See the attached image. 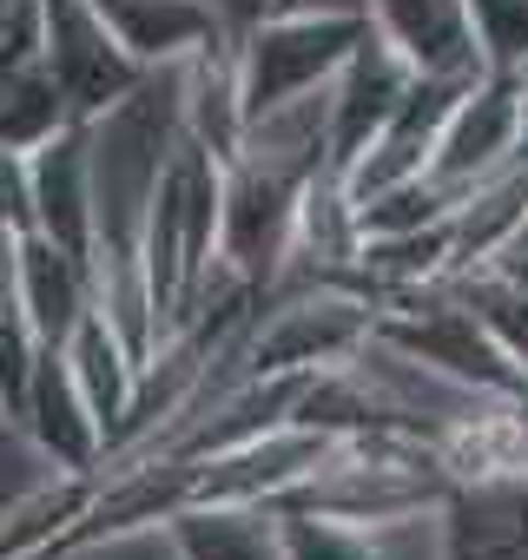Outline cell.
Returning <instances> with one entry per match:
<instances>
[{"mask_svg":"<svg viewBox=\"0 0 528 560\" xmlns=\"http://www.w3.org/2000/svg\"><path fill=\"white\" fill-rule=\"evenodd\" d=\"M528 224V165H508L495 178H482L475 191H462V205L449 211V237H456V277L475 264H495Z\"/></svg>","mask_w":528,"mask_h":560,"instance_id":"2e32d148","label":"cell"},{"mask_svg":"<svg viewBox=\"0 0 528 560\" xmlns=\"http://www.w3.org/2000/svg\"><path fill=\"white\" fill-rule=\"evenodd\" d=\"M41 67L54 73V86L67 93L73 119H106L113 106H126L152 73L119 47V34L106 27L100 0H41Z\"/></svg>","mask_w":528,"mask_h":560,"instance_id":"277c9868","label":"cell"},{"mask_svg":"<svg viewBox=\"0 0 528 560\" xmlns=\"http://www.w3.org/2000/svg\"><path fill=\"white\" fill-rule=\"evenodd\" d=\"M34 159V218L41 237L67 244V250H93V126L73 119L67 132H54L47 145L27 152Z\"/></svg>","mask_w":528,"mask_h":560,"instance_id":"7c38bea8","label":"cell"},{"mask_svg":"<svg viewBox=\"0 0 528 560\" xmlns=\"http://www.w3.org/2000/svg\"><path fill=\"white\" fill-rule=\"evenodd\" d=\"M410 80H416V67L370 27L364 47H357V54L344 60V73L331 80V159H337V172L383 132V119L403 106Z\"/></svg>","mask_w":528,"mask_h":560,"instance_id":"8fae6325","label":"cell"},{"mask_svg":"<svg viewBox=\"0 0 528 560\" xmlns=\"http://www.w3.org/2000/svg\"><path fill=\"white\" fill-rule=\"evenodd\" d=\"M34 159L0 145V237H34Z\"/></svg>","mask_w":528,"mask_h":560,"instance_id":"603a6c76","label":"cell"},{"mask_svg":"<svg viewBox=\"0 0 528 560\" xmlns=\"http://www.w3.org/2000/svg\"><path fill=\"white\" fill-rule=\"evenodd\" d=\"M73 553H87L73 534H60V540H41V547H27V553H14V560H73Z\"/></svg>","mask_w":528,"mask_h":560,"instance_id":"484cf974","label":"cell"},{"mask_svg":"<svg viewBox=\"0 0 528 560\" xmlns=\"http://www.w3.org/2000/svg\"><path fill=\"white\" fill-rule=\"evenodd\" d=\"M311 178L285 172V165H264L251 152L225 159V191H218V257L244 277L251 291H272L278 284V264H285V231L298 211V191Z\"/></svg>","mask_w":528,"mask_h":560,"instance_id":"5b68a950","label":"cell"},{"mask_svg":"<svg viewBox=\"0 0 528 560\" xmlns=\"http://www.w3.org/2000/svg\"><path fill=\"white\" fill-rule=\"evenodd\" d=\"M67 126H73V106H67V93L54 86V73L41 60L0 73V145L8 152H34Z\"/></svg>","mask_w":528,"mask_h":560,"instance_id":"d6986e66","label":"cell"},{"mask_svg":"<svg viewBox=\"0 0 528 560\" xmlns=\"http://www.w3.org/2000/svg\"><path fill=\"white\" fill-rule=\"evenodd\" d=\"M34 363H41V337H34L27 317L14 311L8 324H0V416H8V422H21V409H27Z\"/></svg>","mask_w":528,"mask_h":560,"instance_id":"7402d4cb","label":"cell"},{"mask_svg":"<svg viewBox=\"0 0 528 560\" xmlns=\"http://www.w3.org/2000/svg\"><path fill=\"white\" fill-rule=\"evenodd\" d=\"M475 80H482L475 67L416 73L410 93H403V106L383 119V132L344 165V191L364 205V198H377V191H390V185H403V178H423L429 159H436V139H443V126H449V113H456V100H462Z\"/></svg>","mask_w":528,"mask_h":560,"instance_id":"8992f818","label":"cell"},{"mask_svg":"<svg viewBox=\"0 0 528 560\" xmlns=\"http://www.w3.org/2000/svg\"><path fill=\"white\" fill-rule=\"evenodd\" d=\"M449 291H456L462 311L482 324V337L502 350V363L528 383V291L515 284L502 264H475V270L449 277Z\"/></svg>","mask_w":528,"mask_h":560,"instance_id":"e0dca14e","label":"cell"},{"mask_svg":"<svg viewBox=\"0 0 528 560\" xmlns=\"http://www.w3.org/2000/svg\"><path fill=\"white\" fill-rule=\"evenodd\" d=\"M469 34L489 73H515L528 60V0H469Z\"/></svg>","mask_w":528,"mask_h":560,"instance_id":"44dd1931","label":"cell"},{"mask_svg":"<svg viewBox=\"0 0 528 560\" xmlns=\"http://www.w3.org/2000/svg\"><path fill=\"white\" fill-rule=\"evenodd\" d=\"M231 27H251L264 14H285V8H364V0H218Z\"/></svg>","mask_w":528,"mask_h":560,"instance_id":"cb8c5ba5","label":"cell"},{"mask_svg":"<svg viewBox=\"0 0 528 560\" xmlns=\"http://www.w3.org/2000/svg\"><path fill=\"white\" fill-rule=\"evenodd\" d=\"M67 363H73V376H80L87 402L100 409L106 435H119V416H126V402H133L139 363H133V350L119 343V330H113L100 311H87V324L73 330V343H67Z\"/></svg>","mask_w":528,"mask_h":560,"instance_id":"ac0fdd59","label":"cell"},{"mask_svg":"<svg viewBox=\"0 0 528 560\" xmlns=\"http://www.w3.org/2000/svg\"><path fill=\"white\" fill-rule=\"evenodd\" d=\"M383 324L364 284H285L264 291L244 324V370L257 376H324L344 370Z\"/></svg>","mask_w":528,"mask_h":560,"instance_id":"7a4b0ae2","label":"cell"},{"mask_svg":"<svg viewBox=\"0 0 528 560\" xmlns=\"http://www.w3.org/2000/svg\"><path fill=\"white\" fill-rule=\"evenodd\" d=\"M14 304L27 317V330L41 337V350H67L73 330L93 311V270L80 250L54 244V237H14Z\"/></svg>","mask_w":528,"mask_h":560,"instance_id":"9c48e42d","label":"cell"},{"mask_svg":"<svg viewBox=\"0 0 528 560\" xmlns=\"http://www.w3.org/2000/svg\"><path fill=\"white\" fill-rule=\"evenodd\" d=\"M515 165H528V60L515 67Z\"/></svg>","mask_w":528,"mask_h":560,"instance_id":"d4e9b609","label":"cell"},{"mask_svg":"<svg viewBox=\"0 0 528 560\" xmlns=\"http://www.w3.org/2000/svg\"><path fill=\"white\" fill-rule=\"evenodd\" d=\"M515 244H528V224H521V237H515ZM515 244H508V250H515Z\"/></svg>","mask_w":528,"mask_h":560,"instance_id":"f546056e","label":"cell"},{"mask_svg":"<svg viewBox=\"0 0 528 560\" xmlns=\"http://www.w3.org/2000/svg\"><path fill=\"white\" fill-rule=\"evenodd\" d=\"M179 126H185V139H198L218 159L238 152V139H244V93H238L231 40L179 67Z\"/></svg>","mask_w":528,"mask_h":560,"instance_id":"9a60e30c","label":"cell"},{"mask_svg":"<svg viewBox=\"0 0 528 560\" xmlns=\"http://www.w3.org/2000/svg\"><path fill=\"white\" fill-rule=\"evenodd\" d=\"M8 244H14V237H0V250H8Z\"/></svg>","mask_w":528,"mask_h":560,"instance_id":"4dcf8cb0","label":"cell"},{"mask_svg":"<svg viewBox=\"0 0 528 560\" xmlns=\"http://www.w3.org/2000/svg\"><path fill=\"white\" fill-rule=\"evenodd\" d=\"M21 14H27V0H0V47H8V34H14Z\"/></svg>","mask_w":528,"mask_h":560,"instance_id":"f1b7e54d","label":"cell"},{"mask_svg":"<svg viewBox=\"0 0 528 560\" xmlns=\"http://www.w3.org/2000/svg\"><path fill=\"white\" fill-rule=\"evenodd\" d=\"M21 304H14V244L8 250H0V324H8Z\"/></svg>","mask_w":528,"mask_h":560,"instance_id":"4316f807","label":"cell"},{"mask_svg":"<svg viewBox=\"0 0 528 560\" xmlns=\"http://www.w3.org/2000/svg\"><path fill=\"white\" fill-rule=\"evenodd\" d=\"M508 165H515V73H482L443 126L429 178L462 198V191H475L482 178H495Z\"/></svg>","mask_w":528,"mask_h":560,"instance_id":"ba28073f","label":"cell"},{"mask_svg":"<svg viewBox=\"0 0 528 560\" xmlns=\"http://www.w3.org/2000/svg\"><path fill=\"white\" fill-rule=\"evenodd\" d=\"M364 14L416 73H456V67L489 73L469 34V0H364Z\"/></svg>","mask_w":528,"mask_h":560,"instance_id":"5bb4252c","label":"cell"},{"mask_svg":"<svg viewBox=\"0 0 528 560\" xmlns=\"http://www.w3.org/2000/svg\"><path fill=\"white\" fill-rule=\"evenodd\" d=\"M218 191H225V159L179 132V145L159 172V191H152V224H146V277H152L159 343L192 317L205 277L218 264Z\"/></svg>","mask_w":528,"mask_h":560,"instance_id":"6da1fadb","label":"cell"},{"mask_svg":"<svg viewBox=\"0 0 528 560\" xmlns=\"http://www.w3.org/2000/svg\"><path fill=\"white\" fill-rule=\"evenodd\" d=\"M21 435L54 462V475H100L113 435H106L100 409L87 402L67 350H41L34 383H27V409H21Z\"/></svg>","mask_w":528,"mask_h":560,"instance_id":"52a82bcc","label":"cell"},{"mask_svg":"<svg viewBox=\"0 0 528 560\" xmlns=\"http://www.w3.org/2000/svg\"><path fill=\"white\" fill-rule=\"evenodd\" d=\"M495 264H502V270L515 277V284H521V291H528V244H515V250H502Z\"/></svg>","mask_w":528,"mask_h":560,"instance_id":"83f0119b","label":"cell"},{"mask_svg":"<svg viewBox=\"0 0 528 560\" xmlns=\"http://www.w3.org/2000/svg\"><path fill=\"white\" fill-rule=\"evenodd\" d=\"M100 14L146 73L185 67V60H198L238 34L218 0H100Z\"/></svg>","mask_w":528,"mask_h":560,"instance_id":"30bf717a","label":"cell"},{"mask_svg":"<svg viewBox=\"0 0 528 560\" xmlns=\"http://www.w3.org/2000/svg\"><path fill=\"white\" fill-rule=\"evenodd\" d=\"M172 560H285V514L272 501H198L165 514Z\"/></svg>","mask_w":528,"mask_h":560,"instance_id":"4fadbf2b","label":"cell"},{"mask_svg":"<svg viewBox=\"0 0 528 560\" xmlns=\"http://www.w3.org/2000/svg\"><path fill=\"white\" fill-rule=\"evenodd\" d=\"M364 34H370L364 8H285V14H264V21L238 27L231 60H238L244 119L272 113L311 86H331L344 73V60L364 47Z\"/></svg>","mask_w":528,"mask_h":560,"instance_id":"3957f363","label":"cell"},{"mask_svg":"<svg viewBox=\"0 0 528 560\" xmlns=\"http://www.w3.org/2000/svg\"><path fill=\"white\" fill-rule=\"evenodd\" d=\"M278 514H285V560H383L377 527H351L305 508H278Z\"/></svg>","mask_w":528,"mask_h":560,"instance_id":"ffe728a7","label":"cell"}]
</instances>
